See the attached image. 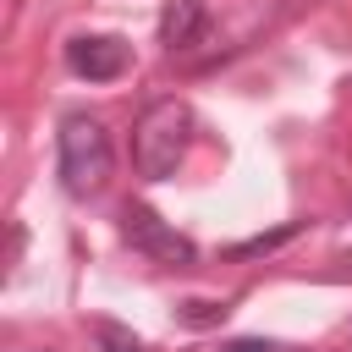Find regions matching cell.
Instances as JSON below:
<instances>
[{
  "label": "cell",
  "instance_id": "8",
  "mask_svg": "<svg viewBox=\"0 0 352 352\" xmlns=\"http://www.w3.org/2000/svg\"><path fill=\"white\" fill-rule=\"evenodd\" d=\"M220 352H275L270 341H258V336H242V341H226Z\"/></svg>",
  "mask_w": 352,
  "mask_h": 352
},
{
  "label": "cell",
  "instance_id": "3",
  "mask_svg": "<svg viewBox=\"0 0 352 352\" xmlns=\"http://www.w3.org/2000/svg\"><path fill=\"white\" fill-rule=\"evenodd\" d=\"M121 220H126V226H121V231H126V242H132L138 253H148L154 264H192V258H198V248H192L182 231H170L154 209L126 204V214H121Z\"/></svg>",
  "mask_w": 352,
  "mask_h": 352
},
{
  "label": "cell",
  "instance_id": "5",
  "mask_svg": "<svg viewBox=\"0 0 352 352\" xmlns=\"http://www.w3.org/2000/svg\"><path fill=\"white\" fill-rule=\"evenodd\" d=\"M204 28H209V16H204V6H198V0H170V6L160 11V44H170V50L198 44V38H204Z\"/></svg>",
  "mask_w": 352,
  "mask_h": 352
},
{
  "label": "cell",
  "instance_id": "4",
  "mask_svg": "<svg viewBox=\"0 0 352 352\" xmlns=\"http://www.w3.org/2000/svg\"><path fill=\"white\" fill-rule=\"evenodd\" d=\"M126 60H132V50H126V38H116V33H77V38L66 44V66H72L77 77H88V82L121 77Z\"/></svg>",
  "mask_w": 352,
  "mask_h": 352
},
{
  "label": "cell",
  "instance_id": "2",
  "mask_svg": "<svg viewBox=\"0 0 352 352\" xmlns=\"http://www.w3.org/2000/svg\"><path fill=\"white\" fill-rule=\"evenodd\" d=\"M110 132L94 121V116H66L60 121V187L72 198H94L104 182H110Z\"/></svg>",
  "mask_w": 352,
  "mask_h": 352
},
{
  "label": "cell",
  "instance_id": "1",
  "mask_svg": "<svg viewBox=\"0 0 352 352\" xmlns=\"http://www.w3.org/2000/svg\"><path fill=\"white\" fill-rule=\"evenodd\" d=\"M187 143H192V110L182 99H154L132 126V160L148 182L176 176L187 160Z\"/></svg>",
  "mask_w": 352,
  "mask_h": 352
},
{
  "label": "cell",
  "instance_id": "6",
  "mask_svg": "<svg viewBox=\"0 0 352 352\" xmlns=\"http://www.w3.org/2000/svg\"><path fill=\"white\" fill-rule=\"evenodd\" d=\"M297 236V226H280V231H270V236H253V242H236L231 253L236 258H248V253H270V248H280V242H292Z\"/></svg>",
  "mask_w": 352,
  "mask_h": 352
},
{
  "label": "cell",
  "instance_id": "7",
  "mask_svg": "<svg viewBox=\"0 0 352 352\" xmlns=\"http://www.w3.org/2000/svg\"><path fill=\"white\" fill-rule=\"evenodd\" d=\"M104 352H143L126 330H116V324H104Z\"/></svg>",
  "mask_w": 352,
  "mask_h": 352
}]
</instances>
